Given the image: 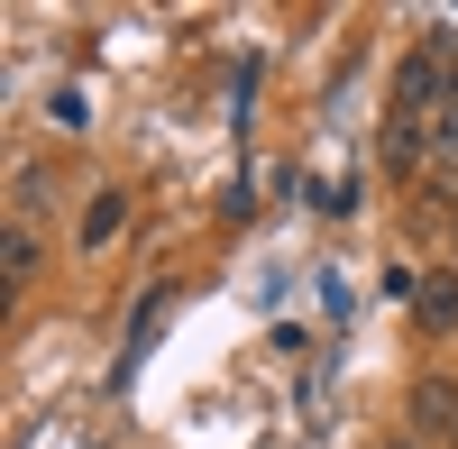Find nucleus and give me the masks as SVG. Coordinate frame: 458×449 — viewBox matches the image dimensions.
Here are the masks:
<instances>
[{"label":"nucleus","mask_w":458,"mask_h":449,"mask_svg":"<svg viewBox=\"0 0 458 449\" xmlns=\"http://www.w3.org/2000/svg\"><path fill=\"white\" fill-rule=\"evenodd\" d=\"M120 220H129V193H120V183H101L92 211H83V248H110V239H120Z\"/></svg>","instance_id":"nucleus-5"},{"label":"nucleus","mask_w":458,"mask_h":449,"mask_svg":"<svg viewBox=\"0 0 458 449\" xmlns=\"http://www.w3.org/2000/svg\"><path fill=\"white\" fill-rule=\"evenodd\" d=\"M431 165H440V174H458V101H440V110H431Z\"/></svg>","instance_id":"nucleus-6"},{"label":"nucleus","mask_w":458,"mask_h":449,"mask_svg":"<svg viewBox=\"0 0 458 449\" xmlns=\"http://www.w3.org/2000/svg\"><path fill=\"white\" fill-rule=\"evenodd\" d=\"M386 449H422V440H386Z\"/></svg>","instance_id":"nucleus-9"},{"label":"nucleus","mask_w":458,"mask_h":449,"mask_svg":"<svg viewBox=\"0 0 458 449\" xmlns=\"http://www.w3.org/2000/svg\"><path fill=\"white\" fill-rule=\"evenodd\" d=\"M47 193H55V174H47V165H19V193H10V211L28 220V211H37V202H47Z\"/></svg>","instance_id":"nucleus-7"},{"label":"nucleus","mask_w":458,"mask_h":449,"mask_svg":"<svg viewBox=\"0 0 458 449\" xmlns=\"http://www.w3.org/2000/svg\"><path fill=\"white\" fill-rule=\"evenodd\" d=\"M37 267H47V239H37L28 220H10V239H0V275H10V284H28Z\"/></svg>","instance_id":"nucleus-4"},{"label":"nucleus","mask_w":458,"mask_h":449,"mask_svg":"<svg viewBox=\"0 0 458 449\" xmlns=\"http://www.w3.org/2000/svg\"><path fill=\"white\" fill-rule=\"evenodd\" d=\"M412 321L422 330H458V275H422L412 284Z\"/></svg>","instance_id":"nucleus-3"},{"label":"nucleus","mask_w":458,"mask_h":449,"mask_svg":"<svg viewBox=\"0 0 458 449\" xmlns=\"http://www.w3.org/2000/svg\"><path fill=\"white\" fill-rule=\"evenodd\" d=\"M386 165H394V174H422V165H431V120L394 110V120H386Z\"/></svg>","instance_id":"nucleus-1"},{"label":"nucleus","mask_w":458,"mask_h":449,"mask_svg":"<svg viewBox=\"0 0 458 449\" xmlns=\"http://www.w3.org/2000/svg\"><path fill=\"white\" fill-rule=\"evenodd\" d=\"M412 431L422 440H458V385H412Z\"/></svg>","instance_id":"nucleus-2"},{"label":"nucleus","mask_w":458,"mask_h":449,"mask_svg":"<svg viewBox=\"0 0 458 449\" xmlns=\"http://www.w3.org/2000/svg\"><path fill=\"white\" fill-rule=\"evenodd\" d=\"M47 120H55V129H83L92 110H83V92H55V101H47Z\"/></svg>","instance_id":"nucleus-8"}]
</instances>
